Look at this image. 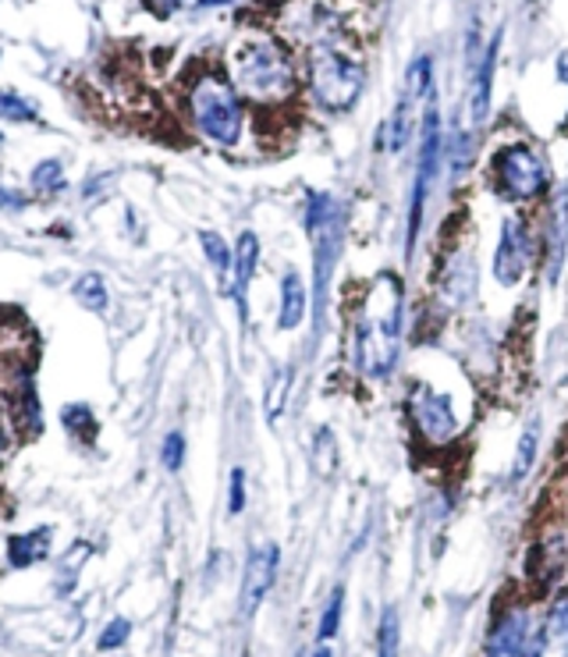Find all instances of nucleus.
<instances>
[{"instance_id": "f257e3e1", "label": "nucleus", "mask_w": 568, "mask_h": 657, "mask_svg": "<svg viewBox=\"0 0 568 657\" xmlns=\"http://www.w3.org/2000/svg\"><path fill=\"white\" fill-rule=\"evenodd\" d=\"M402 338V285L391 274H381L362 302L356 320V367L367 377H387L398 359Z\"/></svg>"}, {"instance_id": "f03ea898", "label": "nucleus", "mask_w": 568, "mask_h": 657, "mask_svg": "<svg viewBox=\"0 0 568 657\" xmlns=\"http://www.w3.org/2000/svg\"><path fill=\"white\" fill-rule=\"evenodd\" d=\"M232 86L238 89V97L260 107L284 103L295 92V69L288 50L270 36L242 39L232 58Z\"/></svg>"}, {"instance_id": "7ed1b4c3", "label": "nucleus", "mask_w": 568, "mask_h": 657, "mask_svg": "<svg viewBox=\"0 0 568 657\" xmlns=\"http://www.w3.org/2000/svg\"><path fill=\"white\" fill-rule=\"evenodd\" d=\"M188 117H193V128L202 139H210L213 146H235L242 139V125H246V114H242V97L232 86V78H224L221 72H202L188 86Z\"/></svg>"}, {"instance_id": "20e7f679", "label": "nucleus", "mask_w": 568, "mask_h": 657, "mask_svg": "<svg viewBox=\"0 0 568 657\" xmlns=\"http://www.w3.org/2000/svg\"><path fill=\"white\" fill-rule=\"evenodd\" d=\"M306 75L317 103L328 111H348L362 92V64L331 44H313L306 53Z\"/></svg>"}, {"instance_id": "39448f33", "label": "nucleus", "mask_w": 568, "mask_h": 657, "mask_svg": "<svg viewBox=\"0 0 568 657\" xmlns=\"http://www.w3.org/2000/svg\"><path fill=\"white\" fill-rule=\"evenodd\" d=\"M306 227L313 235V271H317V331L323 327V310H328V281L334 271L337 249H342V207L331 196H309Z\"/></svg>"}, {"instance_id": "423d86ee", "label": "nucleus", "mask_w": 568, "mask_h": 657, "mask_svg": "<svg viewBox=\"0 0 568 657\" xmlns=\"http://www.w3.org/2000/svg\"><path fill=\"white\" fill-rule=\"evenodd\" d=\"M547 629L530 608H511L494 622L483 643V657H544Z\"/></svg>"}, {"instance_id": "0eeeda50", "label": "nucleus", "mask_w": 568, "mask_h": 657, "mask_svg": "<svg viewBox=\"0 0 568 657\" xmlns=\"http://www.w3.org/2000/svg\"><path fill=\"white\" fill-rule=\"evenodd\" d=\"M494 178L508 199H533L547 189V164L530 146H505L494 160Z\"/></svg>"}, {"instance_id": "6e6552de", "label": "nucleus", "mask_w": 568, "mask_h": 657, "mask_svg": "<svg viewBox=\"0 0 568 657\" xmlns=\"http://www.w3.org/2000/svg\"><path fill=\"white\" fill-rule=\"evenodd\" d=\"M437 150H441L437 107L427 103V117H423V150H419V171H416L412 207H409V249L416 246L419 221H423V203H427V193H430V178H434V168H437Z\"/></svg>"}, {"instance_id": "1a4fd4ad", "label": "nucleus", "mask_w": 568, "mask_h": 657, "mask_svg": "<svg viewBox=\"0 0 568 657\" xmlns=\"http://www.w3.org/2000/svg\"><path fill=\"white\" fill-rule=\"evenodd\" d=\"M533 260V238L530 227H526L522 218H508L502 224V243H497L494 252V277L502 285H516V281L526 274V266Z\"/></svg>"}, {"instance_id": "9d476101", "label": "nucleus", "mask_w": 568, "mask_h": 657, "mask_svg": "<svg viewBox=\"0 0 568 657\" xmlns=\"http://www.w3.org/2000/svg\"><path fill=\"white\" fill-rule=\"evenodd\" d=\"M565 569H568V533L561 526H554L533 544L530 558H526V575L533 580V590L544 594V590H551L561 580Z\"/></svg>"}, {"instance_id": "9b49d317", "label": "nucleus", "mask_w": 568, "mask_h": 657, "mask_svg": "<svg viewBox=\"0 0 568 657\" xmlns=\"http://www.w3.org/2000/svg\"><path fill=\"white\" fill-rule=\"evenodd\" d=\"M427 86H430V58H419L412 69H409V83H405V92L398 97V107L395 114H391L387 122V146L391 150H402L405 142H409V136L416 132V100L427 97Z\"/></svg>"}, {"instance_id": "f8f14e48", "label": "nucleus", "mask_w": 568, "mask_h": 657, "mask_svg": "<svg viewBox=\"0 0 568 657\" xmlns=\"http://www.w3.org/2000/svg\"><path fill=\"white\" fill-rule=\"evenodd\" d=\"M412 416H416V426L430 445H448V441L458 434V420H455V409H452V398L448 395H437V392H427L419 387L412 395Z\"/></svg>"}, {"instance_id": "ddd939ff", "label": "nucleus", "mask_w": 568, "mask_h": 657, "mask_svg": "<svg viewBox=\"0 0 568 657\" xmlns=\"http://www.w3.org/2000/svg\"><path fill=\"white\" fill-rule=\"evenodd\" d=\"M277 544H263L256 547L249 566H246V583H242V611L246 619L263 605V597L270 594V586L277 580Z\"/></svg>"}, {"instance_id": "4468645a", "label": "nucleus", "mask_w": 568, "mask_h": 657, "mask_svg": "<svg viewBox=\"0 0 568 657\" xmlns=\"http://www.w3.org/2000/svg\"><path fill=\"white\" fill-rule=\"evenodd\" d=\"M8 423L18 426V434H25V437L44 431V409H39V395H36V384L29 377V370H22L18 377L11 381Z\"/></svg>"}, {"instance_id": "2eb2a0df", "label": "nucleus", "mask_w": 568, "mask_h": 657, "mask_svg": "<svg viewBox=\"0 0 568 657\" xmlns=\"http://www.w3.org/2000/svg\"><path fill=\"white\" fill-rule=\"evenodd\" d=\"M50 541H53V530H50V526L15 533V536L8 541V561H11V569H29V566H36V561L50 558Z\"/></svg>"}, {"instance_id": "dca6fc26", "label": "nucleus", "mask_w": 568, "mask_h": 657, "mask_svg": "<svg viewBox=\"0 0 568 657\" xmlns=\"http://www.w3.org/2000/svg\"><path fill=\"white\" fill-rule=\"evenodd\" d=\"M256 263H260V243H256L252 232H242L238 246H235V281H232V292H235V302L242 317H246V295H249V285H252V274H256Z\"/></svg>"}, {"instance_id": "f3484780", "label": "nucleus", "mask_w": 568, "mask_h": 657, "mask_svg": "<svg viewBox=\"0 0 568 657\" xmlns=\"http://www.w3.org/2000/svg\"><path fill=\"white\" fill-rule=\"evenodd\" d=\"M306 317V285L302 277L288 271L281 277V313H277V327L281 331H292L299 327Z\"/></svg>"}, {"instance_id": "a211bd4d", "label": "nucleus", "mask_w": 568, "mask_h": 657, "mask_svg": "<svg viewBox=\"0 0 568 657\" xmlns=\"http://www.w3.org/2000/svg\"><path fill=\"white\" fill-rule=\"evenodd\" d=\"M497 47H502V33L491 39L486 47L480 69H477V92H472V122H483L486 117V107H491V86H494V69H497Z\"/></svg>"}, {"instance_id": "6ab92c4d", "label": "nucleus", "mask_w": 568, "mask_h": 657, "mask_svg": "<svg viewBox=\"0 0 568 657\" xmlns=\"http://www.w3.org/2000/svg\"><path fill=\"white\" fill-rule=\"evenodd\" d=\"M565 246H568V189L561 193L558 207H554V221H551V235H547V249H551L547 274H551V281H558V271L565 263Z\"/></svg>"}, {"instance_id": "aec40b11", "label": "nucleus", "mask_w": 568, "mask_h": 657, "mask_svg": "<svg viewBox=\"0 0 568 657\" xmlns=\"http://www.w3.org/2000/svg\"><path fill=\"white\" fill-rule=\"evenodd\" d=\"M72 295H75V302H83L86 310H97V313H103L107 302H111V295H107V285H103L100 274H83L75 281Z\"/></svg>"}, {"instance_id": "412c9836", "label": "nucleus", "mask_w": 568, "mask_h": 657, "mask_svg": "<svg viewBox=\"0 0 568 657\" xmlns=\"http://www.w3.org/2000/svg\"><path fill=\"white\" fill-rule=\"evenodd\" d=\"M199 243H202V252H207V260L213 263V271H218L224 281L232 277V263H235L232 246H227L218 232H199Z\"/></svg>"}, {"instance_id": "4be33fe9", "label": "nucleus", "mask_w": 568, "mask_h": 657, "mask_svg": "<svg viewBox=\"0 0 568 657\" xmlns=\"http://www.w3.org/2000/svg\"><path fill=\"white\" fill-rule=\"evenodd\" d=\"M92 558V547L86 544V541H78V544H72V551L64 555V561H61V575H58V594H72V583L78 580V572L86 569V561Z\"/></svg>"}, {"instance_id": "5701e85b", "label": "nucleus", "mask_w": 568, "mask_h": 657, "mask_svg": "<svg viewBox=\"0 0 568 657\" xmlns=\"http://www.w3.org/2000/svg\"><path fill=\"white\" fill-rule=\"evenodd\" d=\"M61 423H64V431L72 434L75 441H89L92 431H97V420H92V409L86 406V401L64 406V409H61Z\"/></svg>"}, {"instance_id": "b1692460", "label": "nucleus", "mask_w": 568, "mask_h": 657, "mask_svg": "<svg viewBox=\"0 0 568 657\" xmlns=\"http://www.w3.org/2000/svg\"><path fill=\"white\" fill-rule=\"evenodd\" d=\"M536 441H540V423L533 420L530 426H526V434L519 441V451H516V462H511V480H526V473H530V466L536 459Z\"/></svg>"}, {"instance_id": "393cba45", "label": "nucleus", "mask_w": 568, "mask_h": 657, "mask_svg": "<svg viewBox=\"0 0 568 657\" xmlns=\"http://www.w3.org/2000/svg\"><path fill=\"white\" fill-rule=\"evenodd\" d=\"M288 384H292V370L288 367L274 370V377H270V384H267V401H263L267 420H277V416H281L284 398H288Z\"/></svg>"}, {"instance_id": "a878e982", "label": "nucleus", "mask_w": 568, "mask_h": 657, "mask_svg": "<svg viewBox=\"0 0 568 657\" xmlns=\"http://www.w3.org/2000/svg\"><path fill=\"white\" fill-rule=\"evenodd\" d=\"M33 189L36 193H58L64 185V164L61 160H44V164L33 168Z\"/></svg>"}, {"instance_id": "bb28decb", "label": "nucleus", "mask_w": 568, "mask_h": 657, "mask_svg": "<svg viewBox=\"0 0 568 657\" xmlns=\"http://www.w3.org/2000/svg\"><path fill=\"white\" fill-rule=\"evenodd\" d=\"M547 636L558 643L561 650H568V594H561L558 600H554V608L547 615Z\"/></svg>"}, {"instance_id": "cd10ccee", "label": "nucleus", "mask_w": 568, "mask_h": 657, "mask_svg": "<svg viewBox=\"0 0 568 657\" xmlns=\"http://www.w3.org/2000/svg\"><path fill=\"white\" fill-rule=\"evenodd\" d=\"M376 657H398V611L387 608L381 619V636H376Z\"/></svg>"}, {"instance_id": "c85d7f7f", "label": "nucleus", "mask_w": 568, "mask_h": 657, "mask_svg": "<svg viewBox=\"0 0 568 657\" xmlns=\"http://www.w3.org/2000/svg\"><path fill=\"white\" fill-rule=\"evenodd\" d=\"M342 608H345V590H334L328 608H323V619H320V633H317L320 643H328L337 633V625H342Z\"/></svg>"}, {"instance_id": "c756f323", "label": "nucleus", "mask_w": 568, "mask_h": 657, "mask_svg": "<svg viewBox=\"0 0 568 657\" xmlns=\"http://www.w3.org/2000/svg\"><path fill=\"white\" fill-rule=\"evenodd\" d=\"M0 117H8V122H36V107H29L15 92H0Z\"/></svg>"}, {"instance_id": "7c9ffc66", "label": "nucleus", "mask_w": 568, "mask_h": 657, "mask_svg": "<svg viewBox=\"0 0 568 657\" xmlns=\"http://www.w3.org/2000/svg\"><path fill=\"white\" fill-rule=\"evenodd\" d=\"M313 462H317V473L320 476H331V469H334V434L328 431V426H323V431H317Z\"/></svg>"}, {"instance_id": "2f4dec72", "label": "nucleus", "mask_w": 568, "mask_h": 657, "mask_svg": "<svg viewBox=\"0 0 568 657\" xmlns=\"http://www.w3.org/2000/svg\"><path fill=\"white\" fill-rule=\"evenodd\" d=\"M160 459H164V466L171 469V473H178L182 462H185V437L178 431H171L164 437V448H160Z\"/></svg>"}, {"instance_id": "473e14b6", "label": "nucleus", "mask_w": 568, "mask_h": 657, "mask_svg": "<svg viewBox=\"0 0 568 657\" xmlns=\"http://www.w3.org/2000/svg\"><path fill=\"white\" fill-rule=\"evenodd\" d=\"M128 636H132V622L128 619H111L103 633H100V650H118Z\"/></svg>"}, {"instance_id": "72a5a7b5", "label": "nucleus", "mask_w": 568, "mask_h": 657, "mask_svg": "<svg viewBox=\"0 0 568 657\" xmlns=\"http://www.w3.org/2000/svg\"><path fill=\"white\" fill-rule=\"evenodd\" d=\"M227 508H232V516L246 508V469H232V501H227Z\"/></svg>"}, {"instance_id": "f704fd0d", "label": "nucleus", "mask_w": 568, "mask_h": 657, "mask_svg": "<svg viewBox=\"0 0 568 657\" xmlns=\"http://www.w3.org/2000/svg\"><path fill=\"white\" fill-rule=\"evenodd\" d=\"M143 4L150 8L157 18H171L174 11H178V8L185 4V0H143Z\"/></svg>"}, {"instance_id": "c9c22d12", "label": "nucleus", "mask_w": 568, "mask_h": 657, "mask_svg": "<svg viewBox=\"0 0 568 657\" xmlns=\"http://www.w3.org/2000/svg\"><path fill=\"white\" fill-rule=\"evenodd\" d=\"M0 207L22 210V207H25V199H22V196H15V193H4V189H0Z\"/></svg>"}, {"instance_id": "e433bc0d", "label": "nucleus", "mask_w": 568, "mask_h": 657, "mask_svg": "<svg viewBox=\"0 0 568 657\" xmlns=\"http://www.w3.org/2000/svg\"><path fill=\"white\" fill-rule=\"evenodd\" d=\"M8 448V416H0V451Z\"/></svg>"}, {"instance_id": "4c0bfd02", "label": "nucleus", "mask_w": 568, "mask_h": 657, "mask_svg": "<svg viewBox=\"0 0 568 657\" xmlns=\"http://www.w3.org/2000/svg\"><path fill=\"white\" fill-rule=\"evenodd\" d=\"M313 657H331V647H328V643H320V647L313 650Z\"/></svg>"}]
</instances>
